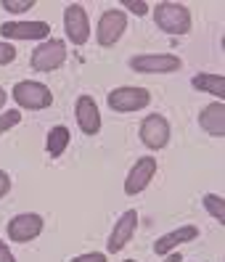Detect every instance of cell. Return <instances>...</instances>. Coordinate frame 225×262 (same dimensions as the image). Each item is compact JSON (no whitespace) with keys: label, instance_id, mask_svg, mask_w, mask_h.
Listing matches in <instances>:
<instances>
[{"label":"cell","instance_id":"obj_21","mask_svg":"<svg viewBox=\"0 0 225 262\" xmlns=\"http://www.w3.org/2000/svg\"><path fill=\"white\" fill-rule=\"evenodd\" d=\"M122 8H127L135 16H146L148 13V3H143V0H122Z\"/></svg>","mask_w":225,"mask_h":262},{"label":"cell","instance_id":"obj_3","mask_svg":"<svg viewBox=\"0 0 225 262\" xmlns=\"http://www.w3.org/2000/svg\"><path fill=\"white\" fill-rule=\"evenodd\" d=\"M109 109L119 112V114H130V112H141L151 103V93L146 88H135V85H122V88H114L109 98Z\"/></svg>","mask_w":225,"mask_h":262},{"label":"cell","instance_id":"obj_9","mask_svg":"<svg viewBox=\"0 0 225 262\" xmlns=\"http://www.w3.org/2000/svg\"><path fill=\"white\" fill-rule=\"evenodd\" d=\"M64 29H66V40L72 45H85L90 37V19L87 11L80 3H69L64 8Z\"/></svg>","mask_w":225,"mask_h":262},{"label":"cell","instance_id":"obj_7","mask_svg":"<svg viewBox=\"0 0 225 262\" xmlns=\"http://www.w3.org/2000/svg\"><path fill=\"white\" fill-rule=\"evenodd\" d=\"M141 143L151 151H159L170 143V135H172V127L170 122L164 119L162 114H148L143 122H141Z\"/></svg>","mask_w":225,"mask_h":262},{"label":"cell","instance_id":"obj_23","mask_svg":"<svg viewBox=\"0 0 225 262\" xmlns=\"http://www.w3.org/2000/svg\"><path fill=\"white\" fill-rule=\"evenodd\" d=\"M69 262H106V254H101V252H85V254L74 257Z\"/></svg>","mask_w":225,"mask_h":262},{"label":"cell","instance_id":"obj_14","mask_svg":"<svg viewBox=\"0 0 225 262\" xmlns=\"http://www.w3.org/2000/svg\"><path fill=\"white\" fill-rule=\"evenodd\" d=\"M196 238H199V228L196 225L175 228V230H170V233H164V236H159L154 241V252L156 254H170V252L177 249V246H183L188 241H196Z\"/></svg>","mask_w":225,"mask_h":262},{"label":"cell","instance_id":"obj_18","mask_svg":"<svg viewBox=\"0 0 225 262\" xmlns=\"http://www.w3.org/2000/svg\"><path fill=\"white\" fill-rule=\"evenodd\" d=\"M201 204H204V209H207L209 214H212V220H217L220 225H225V199H222V196H217V193H204Z\"/></svg>","mask_w":225,"mask_h":262},{"label":"cell","instance_id":"obj_1","mask_svg":"<svg viewBox=\"0 0 225 262\" xmlns=\"http://www.w3.org/2000/svg\"><path fill=\"white\" fill-rule=\"evenodd\" d=\"M154 21L162 32L167 35H188L191 32V11L183 3H172V0H162L154 6Z\"/></svg>","mask_w":225,"mask_h":262},{"label":"cell","instance_id":"obj_4","mask_svg":"<svg viewBox=\"0 0 225 262\" xmlns=\"http://www.w3.org/2000/svg\"><path fill=\"white\" fill-rule=\"evenodd\" d=\"M127 32V13L122 8H109L101 13L98 19V29H96V40L101 48H111L122 40V35Z\"/></svg>","mask_w":225,"mask_h":262},{"label":"cell","instance_id":"obj_10","mask_svg":"<svg viewBox=\"0 0 225 262\" xmlns=\"http://www.w3.org/2000/svg\"><path fill=\"white\" fill-rule=\"evenodd\" d=\"M154 175H156V159L154 157H141L130 167V172L125 178V193L127 196H138L141 191L148 188V183H151Z\"/></svg>","mask_w":225,"mask_h":262},{"label":"cell","instance_id":"obj_28","mask_svg":"<svg viewBox=\"0 0 225 262\" xmlns=\"http://www.w3.org/2000/svg\"><path fill=\"white\" fill-rule=\"evenodd\" d=\"M125 262H135V259H125Z\"/></svg>","mask_w":225,"mask_h":262},{"label":"cell","instance_id":"obj_12","mask_svg":"<svg viewBox=\"0 0 225 262\" xmlns=\"http://www.w3.org/2000/svg\"><path fill=\"white\" fill-rule=\"evenodd\" d=\"M135 228H138V212H135V209H127V212L119 214L117 225L111 228V233H109L106 252H109V254L122 252L125 246L130 244V238H132V233H135Z\"/></svg>","mask_w":225,"mask_h":262},{"label":"cell","instance_id":"obj_13","mask_svg":"<svg viewBox=\"0 0 225 262\" xmlns=\"http://www.w3.org/2000/svg\"><path fill=\"white\" fill-rule=\"evenodd\" d=\"M74 117H77V127L82 130V135H98L101 130V112L98 103L90 96H80L74 103Z\"/></svg>","mask_w":225,"mask_h":262},{"label":"cell","instance_id":"obj_8","mask_svg":"<svg viewBox=\"0 0 225 262\" xmlns=\"http://www.w3.org/2000/svg\"><path fill=\"white\" fill-rule=\"evenodd\" d=\"M42 217L37 212H21L16 214V217H11L8 225H6V233L13 244H27V241H32L42 233Z\"/></svg>","mask_w":225,"mask_h":262},{"label":"cell","instance_id":"obj_27","mask_svg":"<svg viewBox=\"0 0 225 262\" xmlns=\"http://www.w3.org/2000/svg\"><path fill=\"white\" fill-rule=\"evenodd\" d=\"M167 262H183V259H180V254H170V257H167Z\"/></svg>","mask_w":225,"mask_h":262},{"label":"cell","instance_id":"obj_24","mask_svg":"<svg viewBox=\"0 0 225 262\" xmlns=\"http://www.w3.org/2000/svg\"><path fill=\"white\" fill-rule=\"evenodd\" d=\"M8 191H11V178H8V172L0 169V199H3Z\"/></svg>","mask_w":225,"mask_h":262},{"label":"cell","instance_id":"obj_17","mask_svg":"<svg viewBox=\"0 0 225 262\" xmlns=\"http://www.w3.org/2000/svg\"><path fill=\"white\" fill-rule=\"evenodd\" d=\"M69 127H64V125H56V127H51L48 130V138H45V151L51 154V157H61V154L66 151V146H69Z\"/></svg>","mask_w":225,"mask_h":262},{"label":"cell","instance_id":"obj_15","mask_svg":"<svg viewBox=\"0 0 225 262\" xmlns=\"http://www.w3.org/2000/svg\"><path fill=\"white\" fill-rule=\"evenodd\" d=\"M199 125L207 135L212 138H225V103L222 101H212L209 106H204L199 114Z\"/></svg>","mask_w":225,"mask_h":262},{"label":"cell","instance_id":"obj_11","mask_svg":"<svg viewBox=\"0 0 225 262\" xmlns=\"http://www.w3.org/2000/svg\"><path fill=\"white\" fill-rule=\"evenodd\" d=\"M0 35L6 40H48V21H6L0 24Z\"/></svg>","mask_w":225,"mask_h":262},{"label":"cell","instance_id":"obj_22","mask_svg":"<svg viewBox=\"0 0 225 262\" xmlns=\"http://www.w3.org/2000/svg\"><path fill=\"white\" fill-rule=\"evenodd\" d=\"M13 58H16V48H13L11 42H0V67L11 64Z\"/></svg>","mask_w":225,"mask_h":262},{"label":"cell","instance_id":"obj_25","mask_svg":"<svg viewBox=\"0 0 225 262\" xmlns=\"http://www.w3.org/2000/svg\"><path fill=\"white\" fill-rule=\"evenodd\" d=\"M0 262H16V257L11 254V249H8L6 241H0Z\"/></svg>","mask_w":225,"mask_h":262},{"label":"cell","instance_id":"obj_5","mask_svg":"<svg viewBox=\"0 0 225 262\" xmlns=\"http://www.w3.org/2000/svg\"><path fill=\"white\" fill-rule=\"evenodd\" d=\"M66 61V42L64 40H42L29 56V67L35 72H53Z\"/></svg>","mask_w":225,"mask_h":262},{"label":"cell","instance_id":"obj_26","mask_svg":"<svg viewBox=\"0 0 225 262\" xmlns=\"http://www.w3.org/2000/svg\"><path fill=\"white\" fill-rule=\"evenodd\" d=\"M6 101H8V93H6L3 88H0V109H3V106H6Z\"/></svg>","mask_w":225,"mask_h":262},{"label":"cell","instance_id":"obj_20","mask_svg":"<svg viewBox=\"0 0 225 262\" xmlns=\"http://www.w3.org/2000/svg\"><path fill=\"white\" fill-rule=\"evenodd\" d=\"M0 6L8 13H24L29 8H35V0H0Z\"/></svg>","mask_w":225,"mask_h":262},{"label":"cell","instance_id":"obj_16","mask_svg":"<svg viewBox=\"0 0 225 262\" xmlns=\"http://www.w3.org/2000/svg\"><path fill=\"white\" fill-rule=\"evenodd\" d=\"M191 85L201 90V93H209L215 96V101H222L225 98V77L222 74H209V72H201L191 80Z\"/></svg>","mask_w":225,"mask_h":262},{"label":"cell","instance_id":"obj_6","mask_svg":"<svg viewBox=\"0 0 225 262\" xmlns=\"http://www.w3.org/2000/svg\"><path fill=\"white\" fill-rule=\"evenodd\" d=\"M180 67H183V61L175 53H143L130 58V69L138 74H172Z\"/></svg>","mask_w":225,"mask_h":262},{"label":"cell","instance_id":"obj_19","mask_svg":"<svg viewBox=\"0 0 225 262\" xmlns=\"http://www.w3.org/2000/svg\"><path fill=\"white\" fill-rule=\"evenodd\" d=\"M19 122H21V112H19V109L3 112V114H0V135H3V133H8L11 127H16Z\"/></svg>","mask_w":225,"mask_h":262},{"label":"cell","instance_id":"obj_2","mask_svg":"<svg viewBox=\"0 0 225 262\" xmlns=\"http://www.w3.org/2000/svg\"><path fill=\"white\" fill-rule=\"evenodd\" d=\"M13 101L19 103V109H29V112H40V109H48L53 103V93L48 85L35 82V80H21L13 85L11 90Z\"/></svg>","mask_w":225,"mask_h":262}]
</instances>
